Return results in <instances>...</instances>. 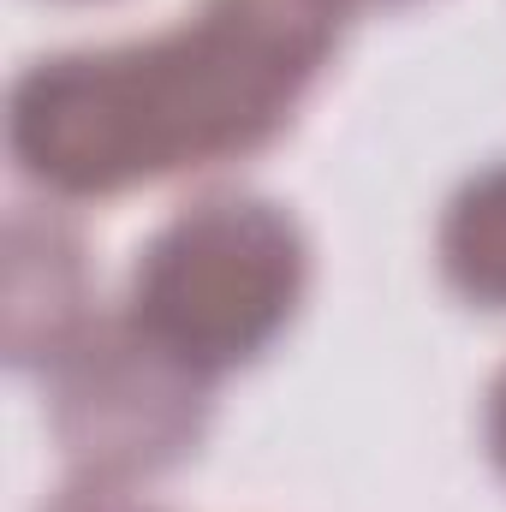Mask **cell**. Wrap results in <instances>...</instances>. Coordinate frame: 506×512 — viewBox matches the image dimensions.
<instances>
[{"instance_id": "277c9868", "label": "cell", "mask_w": 506, "mask_h": 512, "mask_svg": "<svg viewBox=\"0 0 506 512\" xmlns=\"http://www.w3.org/2000/svg\"><path fill=\"white\" fill-rule=\"evenodd\" d=\"M441 274L483 310H506V161L477 173L441 221Z\"/></svg>"}, {"instance_id": "8992f818", "label": "cell", "mask_w": 506, "mask_h": 512, "mask_svg": "<svg viewBox=\"0 0 506 512\" xmlns=\"http://www.w3.org/2000/svg\"><path fill=\"white\" fill-rule=\"evenodd\" d=\"M352 6H364V0H352Z\"/></svg>"}, {"instance_id": "7a4b0ae2", "label": "cell", "mask_w": 506, "mask_h": 512, "mask_svg": "<svg viewBox=\"0 0 506 512\" xmlns=\"http://www.w3.org/2000/svg\"><path fill=\"white\" fill-rule=\"evenodd\" d=\"M310 245L280 203L203 197L137 256L126 322L173 364L215 382L298 316Z\"/></svg>"}, {"instance_id": "5b68a950", "label": "cell", "mask_w": 506, "mask_h": 512, "mask_svg": "<svg viewBox=\"0 0 506 512\" xmlns=\"http://www.w3.org/2000/svg\"><path fill=\"white\" fill-rule=\"evenodd\" d=\"M489 453H495V465H501V477H506V376L489 393Z\"/></svg>"}, {"instance_id": "6da1fadb", "label": "cell", "mask_w": 506, "mask_h": 512, "mask_svg": "<svg viewBox=\"0 0 506 512\" xmlns=\"http://www.w3.org/2000/svg\"><path fill=\"white\" fill-rule=\"evenodd\" d=\"M352 0H203L185 24L18 78L6 149L60 197H120L262 149L298 114Z\"/></svg>"}, {"instance_id": "3957f363", "label": "cell", "mask_w": 506, "mask_h": 512, "mask_svg": "<svg viewBox=\"0 0 506 512\" xmlns=\"http://www.w3.org/2000/svg\"><path fill=\"white\" fill-rule=\"evenodd\" d=\"M54 370V429L90 477L120 483L155 471L203 435L209 382L155 352L126 316L84 322Z\"/></svg>"}]
</instances>
